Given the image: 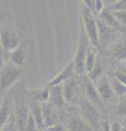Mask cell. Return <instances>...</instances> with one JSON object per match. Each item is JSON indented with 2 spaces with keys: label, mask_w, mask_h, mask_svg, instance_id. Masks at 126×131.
<instances>
[{
  "label": "cell",
  "mask_w": 126,
  "mask_h": 131,
  "mask_svg": "<svg viewBox=\"0 0 126 131\" xmlns=\"http://www.w3.org/2000/svg\"><path fill=\"white\" fill-rule=\"evenodd\" d=\"M103 131H111V124L105 120L104 121V125H103Z\"/></svg>",
  "instance_id": "obj_30"
},
{
  "label": "cell",
  "mask_w": 126,
  "mask_h": 131,
  "mask_svg": "<svg viewBox=\"0 0 126 131\" xmlns=\"http://www.w3.org/2000/svg\"><path fill=\"white\" fill-rule=\"evenodd\" d=\"M50 96H51V92H50V88H44L42 89V91L40 92V100L43 103H46L47 101H50Z\"/></svg>",
  "instance_id": "obj_25"
},
{
  "label": "cell",
  "mask_w": 126,
  "mask_h": 131,
  "mask_svg": "<svg viewBox=\"0 0 126 131\" xmlns=\"http://www.w3.org/2000/svg\"><path fill=\"white\" fill-rule=\"evenodd\" d=\"M112 12H120L126 11V0H119V1L113 2V5L110 7Z\"/></svg>",
  "instance_id": "obj_22"
},
{
  "label": "cell",
  "mask_w": 126,
  "mask_h": 131,
  "mask_svg": "<svg viewBox=\"0 0 126 131\" xmlns=\"http://www.w3.org/2000/svg\"><path fill=\"white\" fill-rule=\"evenodd\" d=\"M82 23H83V31L87 34L91 45H93L94 47H98L100 45L98 22L92 16L90 11H84L82 15Z\"/></svg>",
  "instance_id": "obj_3"
},
{
  "label": "cell",
  "mask_w": 126,
  "mask_h": 131,
  "mask_svg": "<svg viewBox=\"0 0 126 131\" xmlns=\"http://www.w3.org/2000/svg\"><path fill=\"white\" fill-rule=\"evenodd\" d=\"M103 77V70H102V64H101L100 61H98L95 67L93 68V70L89 73V79L91 81L95 82L96 80H99L100 78Z\"/></svg>",
  "instance_id": "obj_20"
},
{
  "label": "cell",
  "mask_w": 126,
  "mask_h": 131,
  "mask_svg": "<svg viewBox=\"0 0 126 131\" xmlns=\"http://www.w3.org/2000/svg\"><path fill=\"white\" fill-rule=\"evenodd\" d=\"M43 108V120H44V126L47 128L56 125L57 121V114H56L54 106L53 105H48V104H44L42 105Z\"/></svg>",
  "instance_id": "obj_10"
},
{
  "label": "cell",
  "mask_w": 126,
  "mask_h": 131,
  "mask_svg": "<svg viewBox=\"0 0 126 131\" xmlns=\"http://www.w3.org/2000/svg\"><path fill=\"white\" fill-rule=\"evenodd\" d=\"M115 18L119 20V22L123 26H126V11H120V12H112Z\"/></svg>",
  "instance_id": "obj_26"
},
{
  "label": "cell",
  "mask_w": 126,
  "mask_h": 131,
  "mask_svg": "<svg viewBox=\"0 0 126 131\" xmlns=\"http://www.w3.org/2000/svg\"><path fill=\"white\" fill-rule=\"evenodd\" d=\"M69 129L70 131H90V128L79 116L72 115L69 120Z\"/></svg>",
  "instance_id": "obj_15"
},
{
  "label": "cell",
  "mask_w": 126,
  "mask_h": 131,
  "mask_svg": "<svg viewBox=\"0 0 126 131\" xmlns=\"http://www.w3.org/2000/svg\"><path fill=\"white\" fill-rule=\"evenodd\" d=\"M50 92H51V96H50V102L51 105L55 106H62L64 101H65V95H64V86L63 84L57 85V86H53L50 88Z\"/></svg>",
  "instance_id": "obj_11"
},
{
  "label": "cell",
  "mask_w": 126,
  "mask_h": 131,
  "mask_svg": "<svg viewBox=\"0 0 126 131\" xmlns=\"http://www.w3.org/2000/svg\"><path fill=\"white\" fill-rule=\"evenodd\" d=\"M81 112L86 120L91 125L93 128H96L99 126V114H98L96 107L90 102H83L81 104Z\"/></svg>",
  "instance_id": "obj_6"
},
{
  "label": "cell",
  "mask_w": 126,
  "mask_h": 131,
  "mask_svg": "<svg viewBox=\"0 0 126 131\" xmlns=\"http://www.w3.org/2000/svg\"><path fill=\"white\" fill-rule=\"evenodd\" d=\"M1 128L7 124L8 119L10 118V105L8 102H3L1 105Z\"/></svg>",
  "instance_id": "obj_21"
},
{
  "label": "cell",
  "mask_w": 126,
  "mask_h": 131,
  "mask_svg": "<svg viewBox=\"0 0 126 131\" xmlns=\"http://www.w3.org/2000/svg\"><path fill=\"white\" fill-rule=\"evenodd\" d=\"M27 60V46L26 44H22L20 46L14 49L12 52H10V57H9V61L11 63H13L18 67L22 68L25 64Z\"/></svg>",
  "instance_id": "obj_7"
},
{
  "label": "cell",
  "mask_w": 126,
  "mask_h": 131,
  "mask_svg": "<svg viewBox=\"0 0 126 131\" xmlns=\"http://www.w3.org/2000/svg\"><path fill=\"white\" fill-rule=\"evenodd\" d=\"M94 86L103 102H110L113 98V96L115 95L111 86V83H110L109 78L105 75H103L102 78H100L99 80L94 82Z\"/></svg>",
  "instance_id": "obj_5"
},
{
  "label": "cell",
  "mask_w": 126,
  "mask_h": 131,
  "mask_svg": "<svg viewBox=\"0 0 126 131\" xmlns=\"http://www.w3.org/2000/svg\"><path fill=\"white\" fill-rule=\"evenodd\" d=\"M64 86V95H65V101L67 102H71L75 97V94L77 91V85H76V81L72 79V77L70 79H68L65 83L63 84Z\"/></svg>",
  "instance_id": "obj_14"
},
{
  "label": "cell",
  "mask_w": 126,
  "mask_h": 131,
  "mask_svg": "<svg viewBox=\"0 0 126 131\" xmlns=\"http://www.w3.org/2000/svg\"><path fill=\"white\" fill-rule=\"evenodd\" d=\"M96 52H95V47L91 45L89 46L88 52H87V58H86V62H84V70H86V73H90L93 68L95 67L96 64Z\"/></svg>",
  "instance_id": "obj_13"
},
{
  "label": "cell",
  "mask_w": 126,
  "mask_h": 131,
  "mask_svg": "<svg viewBox=\"0 0 126 131\" xmlns=\"http://www.w3.org/2000/svg\"><path fill=\"white\" fill-rule=\"evenodd\" d=\"M84 92H86V95H87L90 103H92L94 106L102 107L104 102L102 101V98L100 97L99 93H98L96 89L94 86V83H92V82H90V81L84 82Z\"/></svg>",
  "instance_id": "obj_9"
},
{
  "label": "cell",
  "mask_w": 126,
  "mask_h": 131,
  "mask_svg": "<svg viewBox=\"0 0 126 131\" xmlns=\"http://www.w3.org/2000/svg\"><path fill=\"white\" fill-rule=\"evenodd\" d=\"M103 1L102 0H96V1H94V9L96 11V13H102V12L104 11V5H103Z\"/></svg>",
  "instance_id": "obj_27"
},
{
  "label": "cell",
  "mask_w": 126,
  "mask_h": 131,
  "mask_svg": "<svg viewBox=\"0 0 126 131\" xmlns=\"http://www.w3.org/2000/svg\"><path fill=\"white\" fill-rule=\"evenodd\" d=\"M1 49L7 52H12L20 46L19 35L13 28L7 25H1Z\"/></svg>",
  "instance_id": "obj_4"
},
{
  "label": "cell",
  "mask_w": 126,
  "mask_h": 131,
  "mask_svg": "<svg viewBox=\"0 0 126 131\" xmlns=\"http://www.w3.org/2000/svg\"><path fill=\"white\" fill-rule=\"evenodd\" d=\"M112 55L117 60L126 61V43L116 44L112 49Z\"/></svg>",
  "instance_id": "obj_18"
},
{
  "label": "cell",
  "mask_w": 126,
  "mask_h": 131,
  "mask_svg": "<svg viewBox=\"0 0 126 131\" xmlns=\"http://www.w3.org/2000/svg\"><path fill=\"white\" fill-rule=\"evenodd\" d=\"M22 73V69L13 63H3L1 66V91H6L17 81Z\"/></svg>",
  "instance_id": "obj_2"
},
{
  "label": "cell",
  "mask_w": 126,
  "mask_h": 131,
  "mask_svg": "<svg viewBox=\"0 0 126 131\" xmlns=\"http://www.w3.org/2000/svg\"><path fill=\"white\" fill-rule=\"evenodd\" d=\"M122 131H126V129H125V128H123V130H122Z\"/></svg>",
  "instance_id": "obj_32"
},
{
  "label": "cell",
  "mask_w": 126,
  "mask_h": 131,
  "mask_svg": "<svg viewBox=\"0 0 126 131\" xmlns=\"http://www.w3.org/2000/svg\"><path fill=\"white\" fill-rule=\"evenodd\" d=\"M122 126H123V128L126 129V117L123 118V121H122Z\"/></svg>",
  "instance_id": "obj_31"
},
{
  "label": "cell",
  "mask_w": 126,
  "mask_h": 131,
  "mask_svg": "<svg viewBox=\"0 0 126 131\" xmlns=\"http://www.w3.org/2000/svg\"><path fill=\"white\" fill-rule=\"evenodd\" d=\"M74 70H75V64H74V61H71V62H69L54 79L48 82V88L57 86V85L65 83L68 79L71 78V74H72V72H74Z\"/></svg>",
  "instance_id": "obj_8"
},
{
  "label": "cell",
  "mask_w": 126,
  "mask_h": 131,
  "mask_svg": "<svg viewBox=\"0 0 126 131\" xmlns=\"http://www.w3.org/2000/svg\"><path fill=\"white\" fill-rule=\"evenodd\" d=\"M89 38L87 34L84 33L83 30H81L78 38V44H77V49H76V54H75V59H74V64H75V71L77 72V74L81 75L82 73L86 72L84 70V62H86L87 58V52L89 49Z\"/></svg>",
  "instance_id": "obj_1"
},
{
  "label": "cell",
  "mask_w": 126,
  "mask_h": 131,
  "mask_svg": "<svg viewBox=\"0 0 126 131\" xmlns=\"http://www.w3.org/2000/svg\"><path fill=\"white\" fill-rule=\"evenodd\" d=\"M111 86L113 89V92L116 96H124L126 94V85L123 84L121 81H119L115 77H111L109 78Z\"/></svg>",
  "instance_id": "obj_17"
},
{
  "label": "cell",
  "mask_w": 126,
  "mask_h": 131,
  "mask_svg": "<svg viewBox=\"0 0 126 131\" xmlns=\"http://www.w3.org/2000/svg\"><path fill=\"white\" fill-rule=\"evenodd\" d=\"M98 28H99V38H100V43H104L106 42V40L110 38V36H111V30L108 25H105V24L101 21H98Z\"/></svg>",
  "instance_id": "obj_19"
},
{
  "label": "cell",
  "mask_w": 126,
  "mask_h": 131,
  "mask_svg": "<svg viewBox=\"0 0 126 131\" xmlns=\"http://www.w3.org/2000/svg\"><path fill=\"white\" fill-rule=\"evenodd\" d=\"M122 130H123V126L120 122L114 121L111 124V131H122Z\"/></svg>",
  "instance_id": "obj_29"
},
{
  "label": "cell",
  "mask_w": 126,
  "mask_h": 131,
  "mask_svg": "<svg viewBox=\"0 0 126 131\" xmlns=\"http://www.w3.org/2000/svg\"><path fill=\"white\" fill-rule=\"evenodd\" d=\"M117 115L121 117H126V98H123V100L120 101L119 105H117Z\"/></svg>",
  "instance_id": "obj_23"
},
{
  "label": "cell",
  "mask_w": 126,
  "mask_h": 131,
  "mask_svg": "<svg viewBox=\"0 0 126 131\" xmlns=\"http://www.w3.org/2000/svg\"><path fill=\"white\" fill-rule=\"evenodd\" d=\"M47 130L48 131H70V130H68L67 128H65V127L63 125H60V124H56L55 126L48 128Z\"/></svg>",
  "instance_id": "obj_28"
},
{
  "label": "cell",
  "mask_w": 126,
  "mask_h": 131,
  "mask_svg": "<svg viewBox=\"0 0 126 131\" xmlns=\"http://www.w3.org/2000/svg\"><path fill=\"white\" fill-rule=\"evenodd\" d=\"M46 131H48V130H46Z\"/></svg>",
  "instance_id": "obj_33"
},
{
  "label": "cell",
  "mask_w": 126,
  "mask_h": 131,
  "mask_svg": "<svg viewBox=\"0 0 126 131\" xmlns=\"http://www.w3.org/2000/svg\"><path fill=\"white\" fill-rule=\"evenodd\" d=\"M114 77L123 84L126 85V70H124V69H116L114 72Z\"/></svg>",
  "instance_id": "obj_24"
},
{
  "label": "cell",
  "mask_w": 126,
  "mask_h": 131,
  "mask_svg": "<svg viewBox=\"0 0 126 131\" xmlns=\"http://www.w3.org/2000/svg\"><path fill=\"white\" fill-rule=\"evenodd\" d=\"M31 115H32V117H33V119L35 120L37 127H42L44 125L42 105H40L38 103L32 104V106H31Z\"/></svg>",
  "instance_id": "obj_16"
},
{
  "label": "cell",
  "mask_w": 126,
  "mask_h": 131,
  "mask_svg": "<svg viewBox=\"0 0 126 131\" xmlns=\"http://www.w3.org/2000/svg\"><path fill=\"white\" fill-rule=\"evenodd\" d=\"M100 20L105 24V25H108L109 27H111V28H116V30L123 31L124 27H125L119 22V20L115 18L114 14H113L112 12H110V11H105L104 10L102 13H100Z\"/></svg>",
  "instance_id": "obj_12"
}]
</instances>
